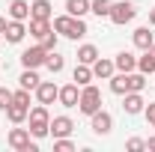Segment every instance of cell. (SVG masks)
Wrapping results in <instances>:
<instances>
[{
	"mask_svg": "<svg viewBox=\"0 0 155 152\" xmlns=\"http://www.w3.org/2000/svg\"><path fill=\"white\" fill-rule=\"evenodd\" d=\"M125 84H128V93H143L146 75L143 72H125Z\"/></svg>",
	"mask_w": 155,
	"mask_h": 152,
	"instance_id": "obj_20",
	"label": "cell"
},
{
	"mask_svg": "<svg viewBox=\"0 0 155 152\" xmlns=\"http://www.w3.org/2000/svg\"><path fill=\"white\" fill-rule=\"evenodd\" d=\"M12 104V90H6V87H0V111H6Z\"/></svg>",
	"mask_w": 155,
	"mask_h": 152,
	"instance_id": "obj_32",
	"label": "cell"
},
{
	"mask_svg": "<svg viewBox=\"0 0 155 152\" xmlns=\"http://www.w3.org/2000/svg\"><path fill=\"white\" fill-rule=\"evenodd\" d=\"M9 18L12 21H27L30 18V3L27 0H12L9 3Z\"/></svg>",
	"mask_w": 155,
	"mask_h": 152,
	"instance_id": "obj_15",
	"label": "cell"
},
{
	"mask_svg": "<svg viewBox=\"0 0 155 152\" xmlns=\"http://www.w3.org/2000/svg\"><path fill=\"white\" fill-rule=\"evenodd\" d=\"M146 149H152V152H155V137H149V140H146Z\"/></svg>",
	"mask_w": 155,
	"mask_h": 152,
	"instance_id": "obj_36",
	"label": "cell"
},
{
	"mask_svg": "<svg viewBox=\"0 0 155 152\" xmlns=\"http://www.w3.org/2000/svg\"><path fill=\"white\" fill-rule=\"evenodd\" d=\"M90 119H93V134H110V128H114V116L107 114V111H96Z\"/></svg>",
	"mask_w": 155,
	"mask_h": 152,
	"instance_id": "obj_9",
	"label": "cell"
},
{
	"mask_svg": "<svg viewBox=\"0 0 155 152\" xmlns=\"http://www.w3.org/2000/svg\"><path fill=\"white\" fill-rule=\"evenodd\" d=\"M143 114H146V119H149V125L155 128V101H152V104H146V107H143Z\"/></svg>",
	"mask_w": 155,
	"mask_h": 152,
	"instance_id": "obj_34",
	"label": "cell"
},
{
	"mask_svg": "<svg viewBox=\"0 0 155 152\" xmlns=\"http://www.w3.org/2000/svg\"><path fill=\"white\" fill-rule=\"evenodd\" d=\"M75 131V122L69 119V116H54L51 119V128H48V134L57 140V137H69V134Z\"/></svg>",
	"mask_w": 155,
	"mask_h": 152,
	"instance_id": "obj_8",
	"label": "cell"
},
{
	"mask_svg": "<svg viewBox=\"0 0 155 152\" xmlns=\"http://www.w3.org/2000/svg\"><path fill=\"white\" fill-rule=\"evenodd\" d=\"M78 111L87 116H93L96 111H101V93H98V87L93 84H87V87H81V98H78Z\"/></svg>",
	"mask_w": 155,
	"mask_h": 152,
	"instance_id": "obj_3",
	"label": "cell"
},
{
	"mask_svg": "<svg viewBox=\"0 0 155 152\" xmlns=\"http://www.w3.org/2000/svg\"><path fill=\"white\" fill-rule=\"evenodd\" d=\"M51 30H54V27H51V21H42V18H30V36H33V39H39V42H42V39L48 36Z\"/></svg>",
	"mask_w": 155,
	"mask_h": 152,
	"instance_id": "obj_19",
	"label": "cell"
},
{
	"mask_svg": "<svg viewBox=\"0 0 155 152\" xmlns=\"http://www.w3.org/2000/svg\"><path fill=\"white\" fill-rule=\"evenodd\" d=\"M57 95H60V87L54 84V81H42V84L36 87L39 104H54V101H57Z\"/></svg>",
	"mask_w": 155,
	"mask_h": 152,
	"instance_id": "obj_7",
	"label": "cell"
},
{
	"mask_svg": "<svg viewBox=\"0 0 155 152\" xmlns=\"http://www.w3.org/2000/svg\"><path fill=\"white\" fill-rule=\"evenodd\" d=\"M75 84L78 87H87V84H90V81H93V66H84V63H78L75 66Z\"/></svg>",
	"mask_w": 155,
	"mask_h": 152,
	"instance_id": "obj_24",
	"label": "cell"
},
{
	"mask_svg": "<svg viewBox=\"0 0 155 152\" xmlns=\"http://www.w3.org/2000/svg\"><path fill=\"white\" fill-rule=\"evenodd\" d=\"M45 66H48V69L57 75V72H63V69H66V60L60 57L57 51H51V54H48V60H45Z\"/></svg>",
	"mask_w": 155,
	"mask_h": 152,
	"instance_id": "obj_28",
	"label": "cell"
},
{
	"mask_svg": "<svg viewBox=\"0 0 155 152\" xmlns=\"http://www.w3.org/2000/svg\"><path fill=\"white\" fill-rule=\"evenodd\" d=\"M149 24L155 27V6H152V12H149Z\"/></svg>",
	"mask_w": 155,
	"mask_h": 152,
	"instance_id": "obj_37",
	"label": "cell"
},
{
	"mask_svg": "<svg viewBox=\"0 0 155 152\" xmlns=\"http://www.w3.org/2000/svg\"><path fill=\"white\" fill-rule=\"evenodd\" d=\"M152 42H155V36H152V30H149V27H137V30H134V45L140 48V51H146Z\"/></svg>",
	"mask_w": 155,
	"mask_h": 152,
	"instance_id": "obj_22",
	"label": "cell"
},
{
	"mask_svg": "<svg viewBox=\"0 0 155 152\" xmlns=\"http://www.w3.org/2000/svg\"><path fill=\"white\" fill-rule=\"evenodd\" d=\"M54 152H75V143L69 137H57L54 140Z\"/></svg>",
	"mask_w": 155,
	"mask_h": 152,
	"instance_id": "obj_29",
	"label": "cell"
},
{
	"mask_svg": "<svg viewBox=\"0 0 155 152\" xmlns=\"http://www.w3.org/2000/svg\"><path fill=\"white\" fill-rule=\"evenodd\" d=\"M137 72H143V75H155V42L143 51V57H137Z\"/></svg>",
	"mask_w": 155,
	"mask_h": 152,
	"instance_id": "obj_11",
	"label": "cell"
},
{
	"mask_svg": "<svg viewBox=\"0 0 155 152\" xmlns=\"http://www.w3.org/2000/svg\"><path fill=\"white\" fill-rule=\"evenodd\" d=\"M51 0H33L30 3V18H42V21H51Z\"/></svg>",
	"mask_w": 155,
	"mask_h": 152,
	"instance_id": "obj_13",
	"label": "cell"
},
{
	"mask_svg": "<svg viewBox=\"0 0 155 152\" xmlns=\"http://www.w3.org/2000/svg\"><path fill=\"white\" fill-rule=\"evenodd\" d=\"M48 54H51V51H45L42 45H33V48L21 51V66H24V69H39V66H45Z\"/></svg>",
	"mask_w": 155,
	"mask_h": 152,
	"instance_id": "obj_6",
	"label": "cell"
},
{
	"mask_svg": "<svg viewBox=\"0 0 155 152\" xmlns=\"http://www.w3.org/2000/svg\"><path fill=\"white\" fill-rule=\"evenodd\" d=\"M30 134L33 137H48V128H51V114H48V104H36L30 114Z\"/></svg>",
	"mask_w": 155,
	"mask_h": 152,
	"instance_id": "obj_2",
	"label": "cell"
},
{
	"mask_svg": "<svg viewBox=\"0 0 155 152\" xmlns=\"http://www.w3.org/2000/svg\"><path fill=\"white\" fill-rule=\"evenodd\" d=\"M125 149H128V152H140V149H146V140H140V137H131V140L125 143Z\"/></svg>",
	"mask_w": 155,
	"mask_h": 152,
	"instance_id": "obj_33",
	"label": "cell"
},
{
	"mask_svg": "<svg viewBox=\"0 0 155 152\" xmlns=\"http://www.w3.org/2000/svg\"><path fill=\"white\" fill-rule=\"evenodd\" d=\"M3 36H6V42L18 45L21 39L27 36V27H24V21H9V24H6V33H3Z\"/></svg>",
	"mask_w": 155,
	"mask_h": 152,
	"instance_id": "obj_12",
	"label": "cell"
},
{
	"mask_svg": "<svg viewBox=\"0 0 155 152\" xmlns=\"http://www.w3.org/2000/svg\"><path fill=\"white\" fill-rule=\"evenodd\" d=\"M134 15H137L134 3H131V0H122V3H114V6H110V15H107V18L114 21L116 27H122V24H128Z\"/></svg>",
	"mask_w": 155,
	"mask_h": 152,
	"instance_id": "obj_5",
	"label": "cell"
},
{
	"mask_svg": "<svg viewBox=\"0 0 155 152\" xmlns=\"http://www.w3.org/2000/svg\"><path fill=\"white\" fill-rule=\"evenodd\" d=\"M110 93H116V95H125V93H128L125 72H119V75H110Z\"/></svg>",
	"mask_w": 155,
	"mask_h": 152,
	"instance_id": "obj_27",
	"label": "cell"
},
{
	"mask_svg": "<svg viewBox=\"0 0 155 152\" xmlns=\"http://www.w3.org/2000/svg\"><path fill=\"white\" fill-rule=\"evenodd\" d=\"M39 45H42L45 51H57V30H51L48 36H45L42 42H39Z\"/></svg>",
	"mask_w": 155,
	"mask_h": 152,
	"instance_id": "obj_31",
	"label": "cell"
},
{
	"mask_svg": "<svg viewBox=\"0 0 155 152\" xmlns=\"http://www.w3.org/2000/svg\"><path fill=\"white\" fill-rule=\"evenodd\" d=\"M27 114H30V107H24V104H15V101L6 107V119H9L12 125H21V122L27 119Z\"/></svg>",
	"mask_w": 155,
	"mask_h": 152,
	"instance_id": "obj_18",
	"label": "cell"
},
{
	"mask_svg": "<svg viewBox=\"0 0 155 152\" xmlns=\"http://www.w3.org/2000/svg\"><path fill=\"white\" fill-rule=\"evenodd\" d=\"M114 66L119 69V72H134L137 69V57L131 54V51H119L116 60H114Z\"/></svg>",
	"mask_w": 155,
	"mask_h": 152,
	"instance_id": "obj_16",
	"label": "cell"
},
{
	"mask_svg": "<svg viewBox=\"0 0 155 152\" xmlns=\"http://www.w3.org/2000/svg\"><path fill=\"white\" fill-rule=\"evenodd\" d=\"M6 24H9V21H6L3 15H0V33H6Z\"/></svg>",
	"mask_w": 155,
	"mask_h": 152,
	"instance_id": "obj_35",
	"label": "cell"
},
{
	"mask_svg": "<svg viewBox=\"0 0 155 152\" xmlns=\"http://www.w3.org/2000/svg\"><path fill=\"white\" fill-rule=\"evenodd\" d=\"M78 98H81V90H78V84H66V87H60L57 101L63 104V107H78Z\"/></svg>",
	"mask_w": 155,
	"mask_h": 152,
	"instance_id": "obj_10",
	"label": "cell"
},
{
	"mask_svg": "<svg viewBox=\"0 0 155 152\" xmlns=\"http://www.w3.org/2000/svg\"><path fill=\"white\" fill-rule=\"evenodd\" d=\"M54 30H57V36H66V39H84L90 30H87V24L84 18H75V15H57L54 18Z\"/></svg>",
	"mask_w": 155,
	"mask_h": 152,
	"instance_id": "obj_1",
	"label": "cell"
},
{
	"mask_svg": "<svg viewBox=\"0 0 155 152\" xmlns=\"http://www.w3.org/2000/svg\"><path fill=\"white\" fill-rule=\"evenodd\" d=\"M12 101H15V104H24V107H30V90L21 87L18 93H12Z\"/></svg>",
	"mask_w": 155,
	"mask_h": 152,
	"instance_id": "obj_30",
	"label": "cell"
},
{
	"mask_svg": "<svg viewBox=\"0 0 155 152\" xmlns=\"http://www.w3.org/2000/svg\"><path fill=\"white\" fill-rule=\"evenodd\" d=\"M122 107H125V114H143L146 101H143V95H140V93H125V101H122Z\"/></svg>",
	"mask_w": 155,
	"mask_h": 152,
	"instance_id": "obj_14",
	"label": "cell"
},
{
	"mask_svg": "<svg viewBox=\"0 0 155 152\" xmlns=\"http://www.w3.org/2000/svg\"><path fill=\"white\" fill-rule=\"evenodd\" d=\"M66 12L75 18H84L90 12V0H66Z\"/></svg>",
	"mask_w": 155,
	"mask_h": 152,
	"instance_id": "obj_23",
	"label": "cell"
},
{
	"mask_svg": "<svg viewBox=\"0 0 155 152\" xmlns=\"http://www.w3.org/2000/svg\"><path fill=\"white\" fill-rule=\"evenodd\" d=\"M9 146L18 152H39V146L30 140V128H12L9 131Z\"/></svg>",
	"mask_w": 155,
	"mask_h": 152,
	"instance_id": "obj_4",
	"label": "cell"
},
{
	"mask_svg": "<svg viewBox=\"0 0 155 152\" xmlns=\"http://www.w3.org/2000/svg\"><path fill=\"white\" fill-rule=\"evenodd\" d=\"M18 84L24 87V90H36V87L42 84V81H39L36 69H24V72H21V78H18Z\"/></svg>",
	"mask_w": 155,
	"mask_h": 152,
	"instance_id": "obj_25",
	"label": "cell"
},
{
	"mask_svg": "<svg viewBox=\"0 0 155 152\" xmlns=\"http://www.w3.org/2000/svg\"><path fill=\"white\" fill-rule=\"evenodd\" d=\"M110 6H114V0H93L90 3V12L98 15V18H107L110 15Z\"/></svg>",
	"mask_w": 155,
	"mask_h": 152,
	"instance_id": "obj_26",
	"label": "cell"
},
{
	"mask_svg": "<svg viewBox=\"0 0 155 152\" xmlns=\"http://www.w3.org/2000/svg\"><path fill=\"white\" fill-rule=\"evenodd\" d=\"M96 60H98V48H96V45H81V48H78V63L93 66Z\"/></svg>",
	"mask_w": 155,
	"mask_h": 152,
	"instance_id": "obj_21",
	"label": "cell"
},
{
	"mask_svg": "<svg viewBox=\"0 0 155 152\" xmlns=\"http://www.w3.org/2000/svg\"><path fill=\"white\" fill-rule=\"evenodd\" d=\"M114 60H101L98 57L96 63H93V78H101V81H110V75H114Z\"/></svg>",
	"mask_w": 155,
	"mask_h": 152,
	"instance_id": "obj_17",
	"label": "cell"
}]
</instances>
